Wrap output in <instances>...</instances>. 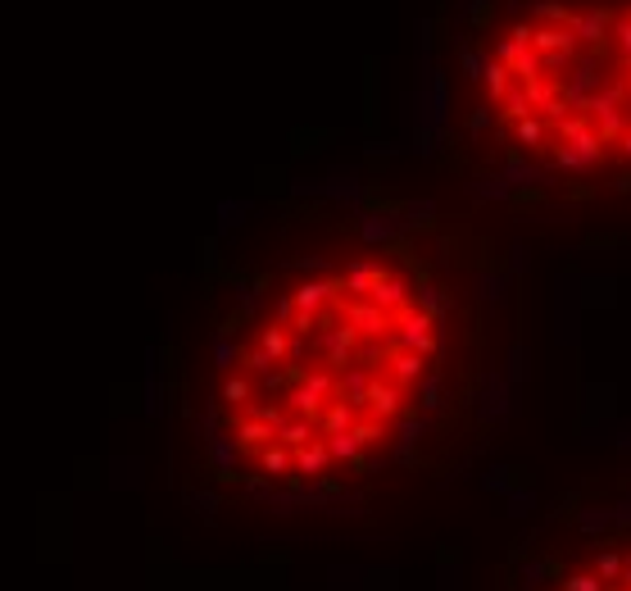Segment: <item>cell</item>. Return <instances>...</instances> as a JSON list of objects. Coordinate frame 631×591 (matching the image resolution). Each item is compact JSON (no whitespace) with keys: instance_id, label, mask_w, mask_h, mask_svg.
<instances>
[{"instance_id":"6da1fadb","label":"cell","mask_w":631,"mask_h":591,"mask_svg":"<svg viewBox=\"0 0 631 591\" xmlns=\"http://www.w3.org/2000/svg\"><path fill=\"white\" fill-rule=\"evenodd\" d=\"M459 323V287L409 237L286 269L209 382L205 437L218 473L286 505L364 487L450 396Z\"/></svg>"},{"instance_id":"7a4b0ae2","label":"cell","mask_w":631,"mask_h":591,"mask_svg":"<svg viewBox=\"0 0 631 591\" xmlns=\"http://www.w3.org/2000/svg\"><path fill=\"white\" fill-rule=\"evenodd\" d=\"M500 155L550 182H631V0H532L473 73Z\"/></svg>"},{"instance_id":"3957f363","label":"cell","mask_w":631,"mask_h":591,"mask_svg":"<svg viewBox=\"0 0 631 591\" xmlns=\"http://www.w3.org/2000/svg\"><path fill=\"white\" fill-rule=\"evenodd\" d=\"M500 591H631V496L559 510L518 546Z\"/></svg>"}]
</instances>
